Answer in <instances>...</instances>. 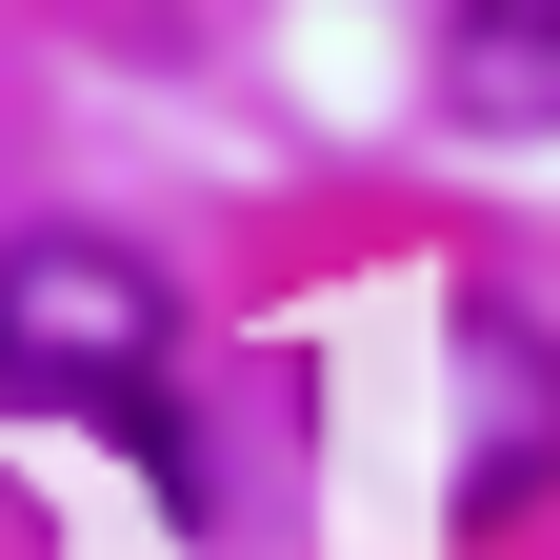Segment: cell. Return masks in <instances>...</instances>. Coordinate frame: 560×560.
I'll return each instance as SVG.
<instances>
[{
    "mask_svg": "<svg viewBox=\"0 0 560 560\" xmlns=\"http://www.w3.org/2000/svg\"><path fill=\"white\" fill-rule=\"evenodd\" d=\"M161 340H180V301H161L140 241H101V221H21L0 241V400L140 441L161 420Z\"/></svg>",
    "mask_w": 560,
    "mask_h": 560,
    "instance_id": "cell-1",
    "label": "cell"
},
{
    "mask_svg": "<svg viewBox=\"0 0 560 560\" xmlns=\"http://www.w3.org/2000/svg\"><path fill=\"white\" fill-rule=\"evenodd\" d=\"M441 120L560 140V0H460V21H441Z\"/></svg>",
    "mask_w": 560,
    "mask_h": 560,
    "instance_id": "cell-3",
    "label": "cell"
},
{
    "mask_svg": "<svg viewBox=\"0 0 560 560\" xmlns=\"http://www.w3.org/2000/svg\"><path fill=\"white\" fill-rule=\"evenodd\" d=\"M441 361H460V521H501L521 480L560 460V361H540L501 301H460V320H441Z\"/></svg>",
    "mask_w": 560,
    "mask_h": 560,
    "instance_id": "cell-2",
    "label": "cell"
}]
</instances>
